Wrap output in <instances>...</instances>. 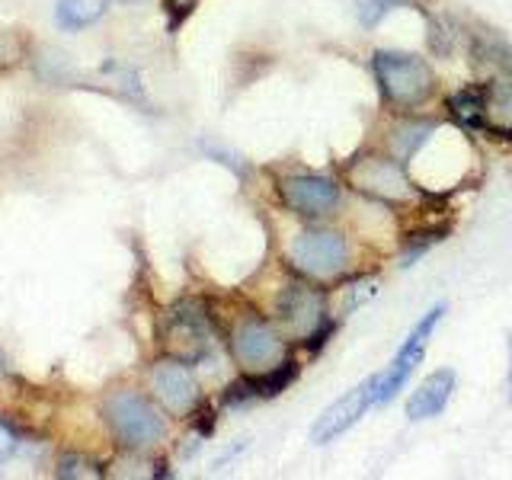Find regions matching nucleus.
<instances>
[{
  "label": "nucleus",
  "instance_id": "6e6552de",
  "mask_svg": "<svg viewBox=\"0 0 512 480\" xmlns=\"http://www.w3.org/2000/svg\"><path fill=\"white\" fill-rule=\"evenodd\" d=\"M164 343L173 352L176 359L183 362H196L208 352V324H205V314L196 308L192 301L176 304V308L167 314V324H164Z\"/></svg>",
  "mask_w": 512,
  "mask_h": 480
},
{
  "label": "nucleus",
  "instance_id": "9d476101",
  "mask_svg": "<svg viewBox=\"0 0 512 480\" xmlns=\"http://www.w3.org/2000/svg\"><path fill=\"white\" fill-rule=\"evenodd\" d=\"M372 404H378V375L356 384L343 400H336L330 410H324V416H320L317 426L311 429V439L317 445L333 442L336 436H343L349 426H356Z\"/></svg>",
  "mask_w": 512,
  "mask_h": 480
},
{
  "label": "nucleus",
  "instance_id": "20e7f679",
  "mask_svg": "<svg viewBox=\"0 0 512 480\" xmlns=\"http://www.w3.org/2000/svg\"><path fill=\"white\" fill-rule=\"evenodd\" d=\"M279 320H282V327L292 340H308L311 349H317L320 343H324V336L330 333L324 295L314 292V288L304 285V282H292V285L282 288Z\"/></svg>",
  "mask_w": 512,
  "mask_h": 480
},
{
  "label": "nucleus",
  "instance_id": "4468645a",
  "mask_svg": "<svg viewBox=\"0 0 512 480\" xmlns=\"http://www.w3.org/2000/svg\"><path fill=\"white\" fill-rule=\"evenodd\" d=\"M112 0H58V23L68 29L93 26L109 10Z\"/></svg>",
  "mask_w": 512,
  "mask_h": 480
},
{
  "label": "nucleus",
  "instance_id": "2eb2a0df",
  "mask_svg": "<svg viewBox=\"0 0 512 480\" xmlns=\"http://www.w3.org/2000/svg\"><path fill=\"white\" fill-rule=\"evenodd\" d=\"M400 0H362V23L365 26H378V20L388 10H394Z\"/></svg>",
  "mask_w": 512,
  "mask_h": 480
},
{
  "label": "nucleus",
  "instance_id": "f8f14e48",
  "mask_svg": "<svg viewBox=\"0 0 512 480\" xmlns=\"http://www.w3.org/2000/svg\"><path fill=\"white\" fill-rule=\"evenodd\" d=\"M480 128L512 141V80L480 87Z\"/></svg>",
  "mask_w": 512,
  "mask_h": 480
},
{
  "label": "nucleus",
  "instance_id": "ddd939ff",
  "mask_svg": "<svg viewBox=\"0 0 512 480\" xmlns=\"http://www.w3.org/2000/svg\"><path fill=\"white\" fill-rule=\"evenodd\" d=\"M455 391V372L452 368H442V372H432L420 388H416L407 400V416L410 420H429V416H439L448 404V397Z\"/></svg>",
  "mask_w": 512,
  "mask_h": 480
},
{
  "label": "nucleus",
  "instance_id": "423d86ee",
  "mask_svg": "<svg viewBox=\"0 0 512 480\" xmlns=\"http://www.w3.org/2000/svg\"><path fill=\"white\" fill-rule=\"evenodd\" d=\"M349 186L378 202H407L413 199V183L394 157H359L346 167Z\"/></svg>",
  "mask_w": 512,
  "mask_h": 480
},
{
  "label": "nucleus",
  "instance_id": "7ed1b4c3",
  "mask_svg": "<svg viewBox=\"0 0 512 480\" xmlns=\"http://www.w3.org/2000/svg\"><path fill=\"white\" fill-rule=\"evenodd\" d=\"M231 352L244 375H266L288 362V343L263 317H244L234 327Z\"/></svg>",
  "mask_w": 512,
  "mask_h": 480
},
{
  "label": "nucleus",
  "instance_id": "f3484780",
  "mask_svg": "<svg viewBox=\"0 0 512 480\" xmlns=\"http://www.w3.org/2000/svg\"><path fill=\"white\" fill-rule=\"evenodd\" d=\"M10 452H13V436H10L4 426H0V461H4Z\"/></svg>",
  "mask_w": 512,
  "mask_h": 480
},
{
  "label": "nucleus",
  "instance_id": "39448f33",
  "mask_svg": "<svg viewBox=\"0 0 512 480\" xmlns=\"http://www.w3.org/2000/svg\"><path fill=\"white\" fill-rule=\"evenodd\" d=\"M288 260L308 279H330L349 263V244L336 231H304L288 247Z\"/></svg>",
  "mask_w": 512,
  "mask_h": 480
},
{
  "label": "nucleus",
  "instance_id": "dca6fc26",
  "mask_svg": "<svg viewBox=\"0 0 512 480\" xmlns=\"http://www.w3.org/2000/svg\"><path fill=\"white\" fill-rule=\"evenodd\" d=\"M196 4H199V0H164V7H167V13H170V26L183 23Z\"/></svg>",
  "mask_w": 512,
  "mask_h": 480
},
{
  "label": "nucleus",
  "instance_id": "f257e3e1",
  "mask_svg": "<svg viewBox=\"0 0 512 480\" xmlns=\"http://www.w3.org/2000/svg\"><path fill=\"white\" fill-rule=\"evenodd\" d=\"M372 71L381 87V96L394 109L423 106L432 90H436V74H432L429 64L407 52H378L372 58Z\"/></svg>",
  "mask_w": 512,
  "mask_h": 480
},
{
  "label": "nucleus",
  "instance_id": "9b49d317",
  "mask_svg": "<svg viewBox=\"0 0 512 480\" xmlns=\"http://www.w3.org/2000/svg\"><path fill=\"white\" fill-rule=\"evenodd\" d=\"M151 384H154V394L160 404L176 416H189L199 404V384L189 372V362H183V359L157 362L151 372Z\"/></svg>",
  "mask_w": 512,
  "mask_h": 480
},
{
  "label": "nucleus",
  "instance_id": "f03ea898",
  "mask_svg": "<svg viewBox=\"0 0 512 480\" xmlns=\"http://www.w3.org/2000/svg\"><path fill=\"white\" fill-rule=\"evenodd\" d=\"M106 413V423L116 432V439L128 448H148L154 442L164 439V420L160 413L154 410L151 400H144L135 391H116L106 397L103 404Z\"/></svg>",
  "mask_w": 512,
  "mask_h": 480
},
{
  "label": "nucleus",
  "instance_id": "0eeeda50",
  "mask_svg": "<svg viewBox=\"0 0 512 480\" xmlns=\"http://www.w3.org/2000/svg\"><path fill=\"white\" fill-rule=\"evenodd\" d=\"M442 314H445V308L442 304H436L420 324L413 327V333L407 336V343L397 349V356H394V362H391V368L384 375H378V404H388V400H394L400 391L407 388V381L413 378V372H416V365L423 362V352H426V343H429V336H432V330H436V324L442 320Z\"/></svg>",
  "mask_w": 512,
  "mask_h": 480
},
{
  "label": "nucleus",
  "instance_id": "1a4fd4ad",
  "mask_svg": "<svg viewBox=\"0 0 512 480\" xmlns=\"http://www.w3.org/2000/svg\"><path fill=\"white\" fill-rule=\"evenodd\" d=\"M279 192L282 202L301 218H324L340 205V186L327 180V176H311V173L285 176Z\"/></svg>",
  "mask_w": 512,
  "mask_h": 480
}]
</instances>
